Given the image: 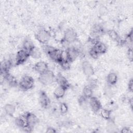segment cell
Instances as JSON below:
<instances>
[{
    "instance_id": "obj_35",
    "label": "cell",
    "mask_w": 133,
    "mask_h": 133,
    "mask_svg": "<svg viewBox=\"0 0 133 133\" xmlns=\"http://www.w3.org/2000/svg\"><path fill=\"white\" fill-rule=\"evenodd\" d=\"M88 5L90 6L91 8H94L95 6H96V2L94 1H92L89 2Z\"/></svg>"
},
{
    "instance_id": "obj_33",
    "label": "cell",
    "mask_w": 133,
    "mask_h": 133,
    "mask_svg": "<svg viewBox=\"0 0 133 133\" xmlns=\"http://www.w3.org/2000/svg\"><path fill=\"white\" fill-rule=\"evenodd\" d=\"M121 132L122 133H128V132H131L132 131L129 127H125L122 129Z\"/></svg>"
},
{
    "instance_id": "obj_5",
    "label": "cell",
    "mask_w": 133,
    "mask_h": 133,
    "mask_svg": "<svg viewBox=\"0 0 133 133\" xmlns=\"http://www.w3.org/2000/svg\"><path fill=\"white\" fill-rule=\"evenodd\" d=\"M35 37L36 40L39 43L43 45H45L47 44L49 41L51 37V34L48 30L42 29L37 31L35 34Z\"/></svg>"
},
{
    "instance_id": "obj_14",
    "label": "cell",
    "mask_w": 133,
    "mask_h": 133,
    "mask_svg": "<svg viewBox=\"0 0 133 133\" xmlns=\"http://www.w3.org/2000/svg\"><path fill=\"white\" fill-rule=\"evenodd\" d=\"M12 65L9 59L4 60L1 63V75H5L9 73V70Z\"/></svg>"
},
{
    "instance_id": "obj_22",
    "label": "cell",
    "mask_w": 133,
    "mask_h": 133,
    "mask_svg": "<svg viewBox=\"0 0 133 133\" xmlns=\"http://www.w3.org/2000/svg\"><path fill=\"white\" fill-rule=\"evenodd\" d=\"M4 110L5 113L9 116H13L16 111V107L10 103L6 104L4 107Z\"/></svg>"
},
{
    "instance_id": "obj_18",
    "label": "cell",
    "mask_w": 133,
    "mask_h": 133,
    "mask_svg": "<svg viewBox=\"0 0 133 133\" xmlns=\"http://www.w3.org/2000/svg\"><path fill=\"white\" fill-rule=\"evenodd\" d=\"M107 82L109 86L115 85L117 82L118 76L114 72L109 73L106 78Z\"/></svg>"
},
{
    "instance_id": "obj_8",
    "label": "cell",
    "mask_w": 133,
    "mask_h": 133,
    "mask_svg": "<svg viewBox=\"0 0 133 133\" xmlns=\"http://www.w3.org/2000/svg\"><path fill=\"white\" fill-rule=\"evenodd\" d=\"M30 57L29 52L23 49L19 50L16 55V65L23 64Z\"/></svg>"
},
{
    "instance_id": "obj_30",
    "label": "cell",
    "mask_w": 133,
    "mask_h": 133,
    "mask_svg": "<svg viewBox=\"0 0 133 133\" xmlns=\"http://www.w3.org/2000/svg\"><path fill=\"white\" fill-rule=\"evenodd\" d=\"M60 112L62 114H65L68 110V105L65 103H61L59 106Z\"/></svg>"
},
{
    "instance_id": "obj_6",
    "label": "cell",
    "mask_w": 133,
    "mask_h": 133,
    "mask_svg": "<svg viewBox=\"0 0 133 133\" xmlns=\"http://www.w3.org/2000/svg\"><path fill=\"white\" fill-rule=\"evenodd\" d=\"M62 39L72 44L77 41V34L74 29L72 28L66 29L64 33Z\"/></svg>"
},
{
    "instance_id": "obj_31",
    "label": "cell",
    "mask_w": 133,
    "mask_h": 133,
    "mask_svg": "<svg viewBox=\"0 0 133 133\" xmlns=\"http://www.w3.org/2000/svg\"><path fill=\"white\" fill-rule=\"evenodd\" d=\"M128 90L130 92L132 91V90H133V81H132V78H131L129 81V83L128 84Z\"/></svg>"
},
{
    "instance_id": "obj_9",
    "label": "cell",
    "mask_w": 133,
    "mask_h": 133,
    "mask_svg": "<svg viewBox=\"0 0 133 133\" xmlns=\"http://www.w3.org/2000/svg\"><path fill=\"white\" fill-rule=\"evenodd\" d=\"M88 104L92 111L96 113L99 112L102 109V105L100 100L94 96L88 99Z\"/></svg>"
},
{
    "instance_id": "obj_15",
    "label": "cell",
    "mask_w": 133,
    "mask_h": 133,
    "mask_svg": "<svg viewBox=\"0 0 133 133\" xmlns=\"http://www.w3.org/2000/svg\"><path fill=\"white\" fill-rule=\"evenodd\" d=\"M55 81L58 84V86L63 87L66 90L70 87V84L67 79L61 73H58L57 75V76H56Z\"/></svg>"
},
{
    "instance_id": "obj_4",
    "label": "cell",
    "mask_w": 133,
    "mask_h": 133,
    "mask_svg": "<svg viewBox=\"0 0 133 133\" xmlns=\"http://www.w3.org/2000/svg\"><path fill=\"white\" fill-rule=\"evenodd\" d=\"M34 81L32 77L29 75L23 76L19 82L18 86L22 90H28L34 86Z\"/></svg>"
},
{
    "instance_id": "obj_7",
    "label": "cell",
    "mask_w": 133,
    "mask_h": 133,
    "mask_svg": "<svg viewBox=\"0 0 133 133\" xmlns=\"http://www.w3.org/2000/svg\"><path fill=\"white\" fill-rule=\"evenodd\" d=\"M80 49L73 46H71L65 49V54L66 59L70 62H72L75 61L80 55Z\"/></svg>"
},
{
    "instance_id": "obj_12",
    "label": "cell",
    "mask_w": 133,
    "mask_h": 133,
    "mask_svg": "<svg viewBox=\"0 0 133 133\" xmlns=\"http://www.w3.org/2000/svg\"><path fill=\"white\" fill-rule=\"evenodd\" d=\"M39 102L41 106L44 109L47 108L50 104V99L46 93L44 91H41L39 92Z\"/></svg>"
},
{
    "instance_id": "obj_27",
    "label": "cell",
    "mask_w": 133,
    "mask_h": 133,
    "mask_svg": "<svg viewBox=\"0 0 133 133\" xmlns=\"http://www.w3.org/2000/svg\"><path fill=\"white\" fill-rule=\"evenodd\" d=\"M71 63L67 59H64L62 60L59 64L61 66L62 69L64 70H69L71 66Z\"/></svg>"
},
{
    "instance_id": "obj_20",
    "label": "cell",
    "mask_w": 133,
    "mask_h": 133,
    "mask_svg": "<svg viewBox=\"0 0 133 133\" xmlns=\"http://www.w3.org/2000/svg\"><path fill=\"white\" fill-rule=\"evenodd\" d=\"M35 46L32 40L29 38H26L23 42L22 49L29 52Z\"/></svg>"
},
{
    "instance_id": "obj_25",
    "label": "cell",
    "mask_w": 133,
    "mask_h": 133,
    "mask_svg": "<svg viewBox=\"0 0 133 133\" xmlns=\"http://www.w3.org/2000/svg\"><path fill=\"white\" fill-rule=\"evenodd\" d=\"M100 116L106 120H109L111 118V113L112 111L107 109H101L100 110Z\"/></svg>"
},
{
    "instance_id": "obj_21",
    "label": "cell",
    "mask_w": 133,
    "mask_h": 133,
    "mask_svg": "<svg viewBox=\"0 0 133 133\" xmlns=\"http://www.w3.org/2000/svg\"><path fill=\"white\" fill-rule=\"evenodd\" d=\"M66 89L63 87L58 86L54 91V95L57 99L62 98L65 95Z\"/></svg>"
},
{
    "instance_id": "obj_13",
    "label": "cell",
    "mask_w": 133,
    "mask_h": 133,
    "mask_svg": "<svg viewBox=\"0 0 133 133\" xmlns=\"http://www.w3.org/2000/svg\"><path fill=\"white\" fill-rule=\"evenodd\" d=\"M34 69L36 72L39 73V74H41L49 70L48 64L43 61L37 62L34 65Z\"/></svg>"
},
{
    "instance_id": "obj_24",
    "label": "cell",
    "mask_w": 133,
    "mask_h": 133,
    "mask_svg": "<svg viewBox=\"0 0 133 133\" xmlns=\"http://www.w3.org/2000/svg\"><path fill=\"white\" fill-rule=\"evenodd\" d=\"M92 95H93V88L88 85H86L83 88L82 95H83L84 97H85L87 99H89L92 96H93Z\"/></svg>"
},
{
    "instance_id": "obj_11",
    "label": "cell",
    "mask_w": 133,
    "mask_h": 133,
    "mask_svg": "<svg viewBox=\"0 0 133 133\" xmlns=\"http://www.w3.org/2000/svg\"><path fill=\"white\" fill-rule=\"evenodd\" d=\"M82 71L84 75L87 77H90L94 74V69L91 64L87 61H84L82 63Z\"/></svg>"
},
{
    "instance_id": "obj_32",
    "label": "cell",
    "mask_w": 133,
    "mask_h": 133,
    "mask_svg": "<svg viewBox=\"0 0 133 133\" xmlns=\"http://www.w3.org/2000/svg\"><path fill=\"white\" fill-rule=\"evenodd\" d=\"M127 55L130 61L132 60V50L131 48H129L127 51Z\"/></svg>"
},
{
    "instance_id": "obj_29",
    "label": "cell",
    "mask_w": 133,
    "mask_h": 133,
    "mask_svg": "<svg viewBox=\"0 0 133 133\" xmlns=\"http://www.w3.org/2000/svg\"><path fill=\"white\" fill-rule=\"evenodd\" d=\"M88 53H89V55H90V56L92 59H97L98 58V57L99 56V54L95 50V49L92 46L89 49V50L88 51Z\"/></svg>"
},
{
    "instance_id": "obj_10",
    "label": "cell",
    "mask_w": 133,
    "mask_h": 133,
    "mask_svg": "<svg viewBox=\"0 0 133 133\" xmlns=\"http://www.w3.org/2000/svg\"><path fill=\"white\" fill-rule=\"evenodd\" d=\"M24 115L25 117L28 126L33 129L38 123V118L34 113L31 112H26Z\"/></svg>"
},
{
    "instance_id": "obj_16",
    "label": "cell",
    "mask_w": 133,
    "mask_h": 133,
    "mask_svg": "<svg viewBox=\"0 0 133 133\" xmlns=\"http://www.w3.org/2000/svg\"><path fill=\"white\" fill-rule=\"evenodd\" d=\"M92 47L95 49L99 55L105 54L107 50V45L104 43L100 41V40L96 42L92 46Z\"/></svg>"
},
{
    "instance_id": "obj_34",
    "label": "cell",
    "mask_w": 133,
    "mask_h": 133,
    "mask_svg": "<svg viewBox=\"0 0 133 133\" xmlns=\"http://www.w3.org/2000/svg\"><path fill=\"white\" fill-rule=\"evenodd\" d=\"M46 132L47 133H53V132H56V130L54 128L52 127H48L46 129Z\"/></svg>"
},
{
    "instance_id": "obj_1",
    "label": "cell",
    "mask_w": 133,
    "mask_h": 133,
    "mask_svg": "<svg viewBox=\"0 0 133 133\" xmlns=\"http://www.w3.org/2000/svg\"><path fill=\"white\" fill-rule=\"evenodd\" d=\"M43 50L51 60L58 63L62 60L66 59V57H64L62 50L53 46L45 44L43 46Z\"/></svg>"
},
{
    "instance_id": "obj_3",
    "label": "cell",
    "mask_w": 133,
    "mask_h": 133,
    "mask_svg": "<svg viewBox=\"0 0 133 133\" xmlns=\"http://www.w3.org/2000/svg\"><path fill=\"white\" fill-rule=\"evenodd\" d=\"M38 80L44 85H49L56 80V76L52 71L48 70L46 72L39 74Z\"/></svg>"
},
{
    "instance_id": "obj_19",
    "label": "cell",
    "mask_w": 133,
    "mask_h": 133,
    "mask_svg": "<svg viewBox=\"0 0 133 133\" xmlns=\"http://www.w3.org/2000/svg\"><path fill=\"white\" fill-rule=\"evenodd\" d=\"M15 122L16 125L19 127L21 128L22 129H24V128L28 126L26 121L24 115L18 116L17 118H16Z\"/></svg>"
},
{
    "instance_id": "obj_23",
    "label": "cell",
    "mask_w": 133,
    "mask_h": 133,
    "mask_svg": "<svg viewBox=\"0 0 133 133\" xmlns=\"http://www.w3.org/2000/svg\"><path fill=\"white\" fill-rule=\"evenodd\" d=\"M30 57L34 59H38L42 57V52L41 50L37 47H35L29 52Z\"/></svg>"
},
{
    "instance_id": "obj_2",
    "label": "cell",
    "mask_w": 133,
    "mask_h": 133,
    "mask_svg": "<svg viewBox=\"0 0 133 133\" xmlns=\"http://www.w3.org/2000/svg\"><path fill=\"white\" fill-rule=\"evenodd\" d=\"M105 33L103 26L100 24H94L91 29L90 35L88 38V42L92 44V46L97 41L99 38Z\"/></svg>"
},
{
    "instance_id": "obj_26",
    "label": "cell",
    "mask_w": 133,
    "mask_h": 133,
    "mask_svg": "<svg viewBox=\"0 0 133 133\" xmlns=\"http://www.w3.org/2000/svg\"><path fill=\"white\" fill-rule=\"evenodd\" d=\"M108 122L107 125V129L108 132H116L117 130V126L115 125L114 122L111 119L108 120Z\"/></svg>"
},
{
    "instance_id": "obj_17",
    "label": "cell",
    "mask_w": 133,
    "mask_h": 133,
    "mask_svg": "<svg viewBox=\"0 0 133 133\" xmlns=\"http://www.w3.org/2000/svg\"><path fill=\"white\" fill-rule=\"evenodd\" d=\"M107 34L108 35V36H109V37L113 41L117 42L118 43H124V41H123L119 35H118V34L117 33V32L115 31L113 29H110L109 30L107 31Z\"/></svg>"
},
{
    "instance_id": "obj_28",
    "label": "cell",
    "mask_w": 133,
    "mask_h": 133,
    "mask_svg": "<svg viewBox=\"0 0 133 133\" xmlns=\"http://www.w3.org/2000/svg\"><path fill=\"white\" fill-rule=\"evenodd\" d=\"M78 102L79 104L81 107H82L83 108H85L88 104V99L84 97L83 95H82L79 97L78 99Z\"/></svg>"
}]
</instances>
